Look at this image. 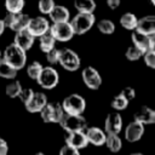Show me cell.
Listing matches in <instances>:
<instances>
[{
  "label": "cell",
  "mask_w": 155,
  "mask_h": 155,
  "mask_svg": "<svg viewBox=\"0 0 155 155\" xmlns=\"http://www.w3.org/2000/svg\"><path fill=\"white\" fill-rule=\"evenodd\" d=\"M2 59L7 62L11 67H13L16 70H21L25 67L27 63V53L24 50H22L19 46H17L15 42L6 46L5 51L2 52Z\"/></svg>",
  "instance_id": "obj_1"
},
{
  "label": "cell",
  "mask_w": 155,
  "mask_h": 155,
  "mask_svg": "<svg viewBox=\"0 0 155 155\" xmlns=\"http://www.w3.org/2000/svg\"><path fill=\"white\" fill-rule=\"evenodd\" d=\"M62 107H63V110L65 114L82 115L86 109V101L82 96H80L78 93H71L63 99Z\"/></svg>",
  "instance_id": "obj_2"
},
{
  "label": "cell",
  "mask_w": 155,
  "mask_h": 155,
  "mask_svg": "<svg viewBox=\"0 0 155 155\" xmlns=\"http://www.w3.org/2000/svg\"><path fill=\"white\" fill-rule=\"evenodd\" d=\"M94 15L93 13H82V12H78V15H75L70 22L74 34L75 35H82L85 33H87L94 24Z\"/></svg>",
  "instance_id": "obj_3"
},
{
  "label": "cell",
  "mask_w": 155,
  "mask_h": 155,
  "mask_svg": "<svg viewBox=\"0 0 155 155\" xmlns=\"http://www.w3.org/2000/svg\"><path fill=\"white\" fill-rule=\"evenodd\" d=\"M64 110L61 103L57 102H48L46 107L40 111V116L44 122L47 124H59L64 116Z\"/></svg>",
  "instance_id": "obj_4"
},
{
  "label": "cell",
  "mask_w": 155,
  "mask_h": 155,
  "mask_svg": "<svg viewBox=\"0 0 155 155\" xmlns=\"http://www.w3.org/2000/svg\"><path fill=\"white\" fill-rule=\"evenodd\" d=\"M61 127L67 132H79L87 130V120L82 115H70L64 114L59 122Z\"/></svg>",
  "instance_id": "obj_5"
},
{
  "label": "cell",
  "mask_w": 155,
  "mask_h": 155,
  "mask_svg": "<svg viewBox=\"0 0 155 155\" xmlns=\"http://www.w3.org/2000/svg\"><path fill=\"white\" fill-rule=\"evenodd\" d=\"M61 67L64 70L68 71H76L80 65H81V61L79 54L73 51L71 48H62L59 50V62Z\"/></svg>",
  "instance_id": "obj_6"
},
{
  "label": "cell",
  "mask_w": 155,
  "mask_h": 155,
  "mask_svg": "<svg viewBox=\"0 0 155 155\" xmlns=\"http://www.w3.org/2000/svg\"><path fill=\"white\" fill-rule=\"evenodd\" d=\"M36 82L44 90H52L59 82V74L53 67H44Z\"/></svg>",
  "instance_id": "obj_7"
},
{
  "label": "cell",
  "mask_w": 155,
  "mask_h": 155,
  "mask_svg": "<svg viewBox=\"0 0 155 155\" xmlns=\"http://www.w3.org/2000/svg\"><path fill=\"white\" fill-rule=\"evenodd\" d=\"M50 33L53 35V38L56 39V41H61V42L69 41V40H71L73 36L75 35L70 22L53 23V24L50 27Z\"/></svg>",
  "instance_id": "obj_8"
},
{
  "label": "cell",
  "mask_w": 155,
  "mask_h": 155,
  "mask_svg": "<svg viewBox=\"0 0 155 155\" xmlns=\"http://www.w3.org/2000/svg\"><path fill=\"white\" fill-rule=\"evenodd\" d=\"M81 78H82V81H84L85 86L90 90H93V91L98 90L102 85V76H101L99 71L96 68L91 67V65L82 69Z\"/></svg>",
  "instance_id": "obj_9"
},
{
  "label": "cell",
  "mask_w": 155,
  "mask_h": 155,
  "mask_svg": "<svg viewBox=\"0 0 155 155\" xmlns=\"http://www.w3.org/2000/svg\"><path fill=\"white\" fill-rule=\"evenodd\" d=\"M50 27L51 25H50L48 21L44 16H36V17L30 18V22H29V25L27 29L34 38H40L41 35L50 31Z\"/></svg>",
  "instance_id": "obj_10"
},
{
  "label": "cell",
  "mask_w": 155,
  "mask_h": 155,
  "mask_svg": "<svg viewBox=\"0 0 155 155\" xmlns=\"http://www.w3.org/2000/svg\"><path fill=\"white\" fill-rule=\"evenodd\" d=\"M122 130V117L119 111L109 113L104 121V131L107 134H119Z\"/></svg>",
  "instance_id": "obj_11"
},
{
  "label": "cell",
  "mask_w": 155,
  "mask_h": 155,
  "mask_svg": "<svg viewBox=\"0 0 155 155\" xmlns=\"http://www.w3.org/2000/svg\"><path fill=\"white\" fill-rule=\"evenodd\" d=\"M64 142L67 145L73 147L78 150L86 148L90 143L86 137L85 131H79V132H67L64 137Z\"/></svg>",
  "instance_id": "obj_12"
},
{
  "label": "cell",
  "mask_w": 155,
  "mask_h": 155,
  "mask_svg": "<svg viewBox=\"0 0 155 155\" xmlns=\"http://www.w3.org/2000/svg\"><path fill=\"white\" fill-rule=\"evenodd\" d=\"M144 130H145V128H144V125H143V124H140V122L133 120V121H131V122L126 126V128H125V132H124L125 139H126L127 142H130V143L138 142V140L143 137Z\"/></svg>",
  "instance_id": "obj_13"
},
{
  "label": "cell",
  "mask_w": 155,
  "mask_h": 155,
  "mask_svg": "<svg viewBox=\"0 0 155 155\" xmlns=\"http://www.w3.org/2000/svg\"><path fill=\"white\" fill-rule=\"evenodd\" d=\"M47 103H48V101L44 92H34V96L31 97L29 103L25 104L24 107L29 113L34 114V113H40L46 107Z\"/></svg>",
  "instance_id": "obj_14"
},
{
  "label": "cell",
  "mask_w": 155,
  "mask_h": 155,
  "mask_svg": "<svg viewBox=\"0 0 155 155\" xmlns=\"http://www.w3.org/2000/svg\"><path fill=\"white\" fill-rule=\"evenodd\" d=\"M86 133V137L88 139V143L90 144H93L96 147H102L105 144V140H107V132L103 131L102 128L99 127H87V130L85 131Z\"/></svg>",
  "instance_id": "obj_15"
},
{
  "label": "cell",
  "mask_w": 155,
  "mask_h": 155,
  "mask_svg": "<svg viewBox=\"0 0 155 155\" xmlns=\"http://www.w3.org/2000/svg\"><path fill=\"white\" fill-rule=\"evenodd\" d=\"M34 40H35V38L29 33V30H28V29H24V30L17 31V33L15 34V40H13V42H15L17 46H19L22 50H24V51L27 52V51L30 50L31 46L34 45Z\"/></svg>",
  "instance_id": "obj_16"
},
{
  "label": "cell",
  "mask_w": 155,
  "mask_h": 155,
  "mask_svg": "<svg viewBox=\"0 0 155 155\" xmlns=\"http://www.w3.org/2000/svg\"><path fill=\"white\" fill-rule=\"evenodd\" d=\"M136 121L143 124L144 126L145 125H151V124H155V110L151 109L150 107H147V105H143L140 107L136 113H134V119Z\"/></svg>",
  "instance_id": "obj_17"
},
{
  "label": "cell",
  "mask_w": 155,
  "mask_h": 155,
  "mask_svg": "<svg viewBox=\"0 0 155 155\" xmlns=\"http://www.w3.org/2000/svg\"><path fill=\"white\" fill-rule=\"evenodd\" d=\"M136 30L139 33H143L145 35H149V36L155 34V16L150 15V16L139 18Z\"/></svg>",
  "instance_id": "obj_18"
},
{
  "label": "cell",
  "mask_w": 155,
  "mask_h": 155,
  "mask_svg": "<svg viewBox=\"0 0 155 155\" xmlns=\"http://www.w3.org/2000/svg\"><path fill=\"white\" fill-rule=\"evenodd\" d=\"M131 39H132V45L133 46L138 47L144 53L149 51V48H150V38H149V35H145L143 33L133 30L132 34H131Z\"/></svg>",
  "instance_id": "obj_19"
},
{
  "label": "cell",
  "mask_w": 155,
  "mask_h": 155,
  "mask_svg": "<svg viewBox=\"0 0 155 155\" xmlns=\"http://www.w3.org/2000/svg\"><path fill=\"white\" fill-rule=\"evenodd\" d=\"M50 19L53 23H63V22H69L70 12L69 10L63 6V5H56L53 10L50 12Z\"/></svg>",
  "instance_id": "obj_20"
},
{
  "label": "cell",
  "mask_w": 155,
  "mask_h": 155,
  "mask_svg": "<svg viewBox=\"0 0 155 155\" xmlns=\"http://www.w3.org/2000/svg\"><path fill=\"white\" fill-rule=\"evenodd\" d=\"M29 22H30V17L27 13H23V12L16 13V18H15V22L11 27V30H13L15 33L24 30V29L28 28Z\"/></svg>",
  "instance_id": "obj_21"
},
{
  "label": "cell",
  "mask_w": 155,
  "mask_h": 155,
  "mask_svg": "<svg viewBox=\"0 0 155 155\" xmlns=\"http://www.w3.org/2000/svg\"><path fill=\"white\" fill-rule=\"evenodd\" d=\"M120 24L127 30H136L138 24V18L132 12H126L120 17Z\"/></svg>",
  "instance_id": "obj_22"
},
{
  "label": "cell",
  "mask_w": 155,
  "mask_h": 155,
  "mask_svg": "<svg viewBox=\"0 0 155 155\" xmlns=\"http://www.w3.org/2000/svg\"><path fill=\"white\" fill-rule=\"evenodd\" d=\"M54 45H56V39L53 38V35L47 31L46 34L41 35L39 38V46H40V50L42 52H48L51 51L52 48H54Z\"/></svg>",
  "instance_id": "obj_23"
},
{
  "label": "cell",
  "mask_w": 155,
  "mask_h": 155,
  "mask_svg": "<svg viewBox=\"0 0 155 155\" xmlns=\"http://www.w3.org/2000/svg\"><path fill=\"white\" fill-rule=\"evenodd\" d=\"M74 7L78 10V12L93 13L96 8V2L94 0H74Z\"/></svg>",
  "instance_id": "obj_24"
},
{
  "label": "cell",
  "mask_w": 155,
  "mask_h": 155,
  "mask_svg": "<svg viewBox=\"0 0 155 155\" xmlns=\"http://www.w3.org/2000/svg\"><path fill=\"white\" fill-rule=\"evenodd\" d=\"M105 145L111 153H119L122 148V140L119 134H107Z\"/></svg>",
  "instance_id": "obj_25"
},
{
  "label": "cell",
  "mask_w": 155,
  "mask_h": 155,
  "mask_svg": "<svg viewBox=\"0 0 155 155\" xmlns=\"http://www.w3.org/2000/svg\"><path fill=\"white\" fill-rule=\"evenodd\" d=\"M17 71L13 67H11L7 62H5L4 59L0 61V78H4V79H8V80H12L17 76Z\"/></svg>",
  "instance_id": "obj_26"
},
{
  "label": "cell",
  "mask_w": 155,
  "mask_h": 155,
  "mask_svg": "<svg viewBox=\"0 0 155 155\" xmlns=\"http://www.w3.org/2000/svg\"><path fill=\"white\" fill-rule=\"evenodd\" d=\"M22 90H23V87H22L21 82L18 80H13V81H11L10 84L6 85L5 93L10 98H18L21 92H22Z\"/></svg>",
  "instance_id": "obj_27"
},
{
  "label": "cell",
  "mask_w": 155,
  "mask_h": 155,
  "mask_svg": "<svg viewBox=\"0 0 155 155\" xmlns=\"http://www.w3.org/2000/svg\"><path fill=\"white\" fill-rule=\"evenodd\" d=\"M25 5L24 0H5V8L11 13H19L23 11Z\"/></svg>",
  "instance_id": "obj_28"
},
{
  "label": "cell",
  "mask_w": 155,
  "mask_h": 155,
  "mask_svg": "<svg viewBox=\"0 0 155 155\" xmlns=\"http://www.w3.org/2000/svg\"><path fill=\"white\" fill-rule=\"evenodd\" d=\"M97 28L102 34L110 35L115 31V24L110 19H101L97 22Z\"/></svg>",
  "instance_id": "obj_29"
},
{
  "label": "cell",
  "mask_w": 155,
  "mask_h": 155,
  "mask_svg": "<svg viewBox=\"0 0 155 155\" xmlns=\"http://www.w3.org/2000/svg\"><path fill=\"white\" fill-rule=\"evenodd\" d=\"M128 101L121 94V93H119L117 96H115L113 99H111V103H110V105H111V108L115 110V111H121V110H125L127 107H128Z\"/></svg>",
  "instance_id": "obj_30"
},
{
  "label": "cell",
  "mask_w": 155,
  "mask_h": 155,
  "mask_svg": "<svg viewBox=\"0 0 155 155\" xmlns=\"http://www.w3.org/2000/svg\"><path fill=\"white\" fill-rule=\"evenodd\" d=\"M44 67L41 65L40 62H31L28 67H27V74L31 80H38V78L40 76L41 71H42Z\"/></svg>",
  "instance_id": "obj_31"
},
{
  "label": "cell",
  "mask_w": 155,
  "mask_h": 155,
  "mask_svg": "<svg viewBox=\"0 0 155 155\" xmlns=\"http://www.w3.org/2000/svg\"><path fill=\"white\" fill-rule=\"evenodd\" d=\"M125 56H126V58H127L128 61H131V62H134V61H138V59L143 58V56H144V52H143V51H140L138 47H136V46L131 45V46H130V47L126 50V52H125Z\"/></svg>",
  "instance_id": "obj_32"
},
{
  "label": "cell",
  "mask_w": 155,
  "mask_h": 155,
  "mask_svg": "<svg viewBox=\"0 0 155 155\" xmlns=\"http://www.w3.org/2000/svg\"><path fill=\"white\" fill-rule=\"evenodd\" d=\"M56 6L54 0H39L38 2V8L42 15H50V12L53 10Z\"/></svg>",
  "instance_id": "obj_33"
},
{
  "label": "cell",
  "mask_w": 155,
  "mask_h": 155,
  "mask_svg": "<svg viewBox=\"0 0 155 155\" xmlns=\"http://www.w3.org/2000/svg\"><path fill=\"white\" fill-rule=\"evenodd\" d=\"M46 61L51 64V65H54L59 62V50H57L56 47L52 48L51 51L46 52Z\"/></svg>",
  "instance_id": "obj_34"
},
{
  "label": "cell",
  "mask_w": 155,
  "mask_h": 155,
  "mask_svg": "<svg viewBox=\"0 0 155 155\" xmlns=\"http://www.w3.org/2000/svg\"><path fill=\"white\" fill-rule=\"evenodd\" d=\"M33 96H34V91H33L31 88H23L18 98H19V101L25 105V104L29 103V101L31 99Z\"/></svg>",
  "instance_id": "obj_35"
},
{
  "label": "cell",
  "mask_w": 155,
  "mask_h": 155,
  "mask_svg": "<svg viewBox=\"0 0 155 155\" xmlns=\"http://www.w3.org/2000/svg\"><path fill=\"white\" fill-rule=\"evenodd\" d=\"M143 61L147 67H149L150 69H155V53L154 52L151 51L145 52L143 56Z\"/></svg>",
  "instance_id": "obj_36"
},
{
  "label": "cell",
  "mask_w": 155,
  "mask_h": 155,
  "mask_svg": "<svg viewBox=\"0 0 155 155\" xmlns=\"http://www.w3.org/2000/svg\"><path fill=\"white\" fill-rule=\"evenodd\" d=\"M59 155H80V150L64 144L59 150Z\"/></svg>",
  "instance_id": "obj_37"
},
{
  "label": "cell",
  "mask_w": 155,
  "mask_h": 155,
  "mask_svg": "<svg viewBox=\"0 0 155 155\" xmlns=\"http://www.w3.org/2000/svg\"><path fill=\"white\" fill-rule=\"evenodd\" d=\"M120 93H121V94H122V96H124L128 102H130V101H132V99L136 97V91H134V88H133V87H131V86L125 87Z\"/></svg>",
  "instance_id": "obj_38"
},
{
  "label": "cell",
  "mask_w": 155,
  "mask_h": 155,
  "mask_svg": "<svg viewBox=\"0 0 155 155\" xmlns=\"http://www.w3.org/2000/svg\"><path fill=\"white\" fill-rule=\"evenodd\" d=\"M8 153V144L7 142L0 137V155H7Z\"/></svg>",
  "instance_id": "obj_39"
},
{
  "label": "cell",
  "mask_w": 155,
  "mask_h": 155,
  "mask_svg": "<svg viewBox=\"0 0 155 155\" xmlns=\"http://www.w3.org/2000/svg\"><path fill=\"white\" fill-rule=\"evenodd\" d=\"M120 2H121V0H107V5L111 10H116L119 7Z\"/></svg>",
  "instance_id": "obj_40"
},
{
  "label": "cell",
  "mask_w": 155,
  "mask_h": 155,
  "mask_svg": "<svg viewBox=\"0 0 155 155\" xmlns=\"http://www.w3.org/2000/svg\"><path fill=\"white\" fill-rule=\"evenodd\" d=\"M149 38H150V48H149V51L155 53V34L150 35Z\"/></svg>",
  "instance_id": "obj_41"
},
{
  "label": "cell",
  "mask_w": 155,
  "mask_h": 155,
  "mask_svg": "<svg viewBox=\"0 0 155 155\" xmlns=\"http://www.w3.org/2000/svg\"><path fill=\"white\" fill-rule=\"evenodd\" d=\"M5 23H4V21L2 19H0V36L2 35V33H4V30H5Z\"/></svg>",
  "instance_id": "obj_42"
},
{
  "label": "cell",
  "mask_w": 155,
  "mask_h": 155,
  "mask_svg": "<svg viewBox=\"0 0 155 155\" xmlns=\"http://www.w3.org/2000/svg\"><path fill=\"white\" fill-rule=\"evenodd\" d=\"M130 155H144V154H142V153H132Z\"/></svg>",
  "instance_id": "obj_43"
},
{
  "label": "cell",
  "mask_w": 155,
  "mask_h": 155,
  "mask_svg": "<svg viewBox=\"0 0 155 155\" xmlns=\"http://www.w3.org/2000/svg\"><path fill=\"white\" fill-rule=\"evenodd\" d=\"M33 155H45V154L41 153V151H39V153H35V154H33Z\"/></svg>",
  "instance_id": "obj_44"
},
{
  "label": "cell",
  "mask_w": 155,
  "mask_h": 155,
  "mask_svg": "<svg viewBox=\"0 0 155 155\" xmlns=\"http://www.w3.org/2000/svg\"><path fill=\"white\" fill-rule=\"evenodd\" d=\"M2 59V52H1V50H0V61Z\"/></svg>",
  "instance_id": "obj_45"
},
{
  "label": "cell",
  "mask_w": 155,
  "mask_h": 155,
  "mask_svg": "<svg viewBox=\"0 0 155 155\" xmlns=\"http://www.w3.org/2000/svg\"><path fill=\"white\" fill-rule=\"evenodd\" d=\"M150 2H151V4L154 5V6H155V0H150Z\"/></svg>",
  "instance_id": "obj_46"
}]
</instances>
